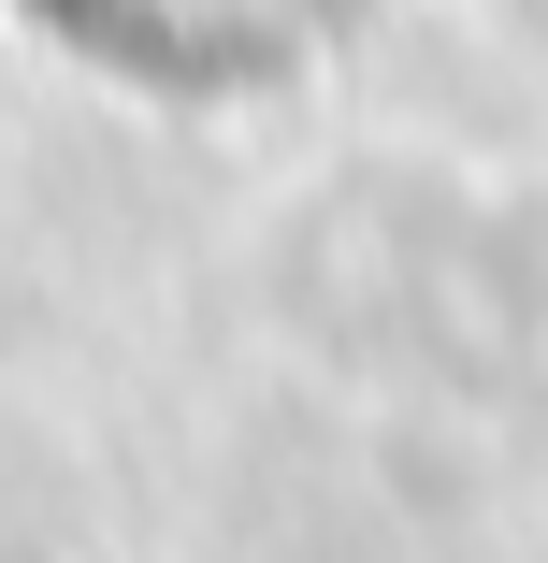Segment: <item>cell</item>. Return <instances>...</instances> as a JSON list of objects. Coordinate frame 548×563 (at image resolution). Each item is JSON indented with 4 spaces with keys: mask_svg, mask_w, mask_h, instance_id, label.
<instances>
[{
    "mask_svg": "<svg viewBox=\"0 0 548 563\" xmlns=\"http://www.w3.org/2000/svg\"><path fill=\"white\" fill-rule=\"evenodd\" d=\"M30 15L72 30L87 58L145 73V87H246V73H289L361 0H30Z\"/></svg>",
    "mask_w": 548,
    "mask_h": 563,
    "instance_id": "1",
    "label": "cell"
}]
</instances>
